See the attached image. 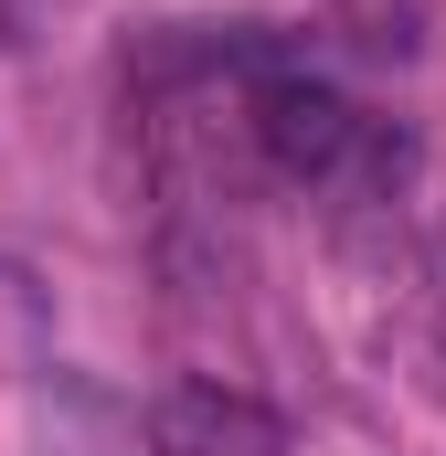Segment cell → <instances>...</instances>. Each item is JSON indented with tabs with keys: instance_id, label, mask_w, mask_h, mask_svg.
<instances>
[{
	"instance_id": "6da1fadb",
	"label": "cell",
	"mask_w": 446,
	"mask_h": 456,
	"mask_svg": "<svg viewBox=\"0 0 446 456\" xmlns=\"http://www.w3.org/2000/svg\"><path fill=\"white\" fill-rule=\"evenodd\" d=\"M244 117H255V149L287 170V181H330L340 159L361 149V117L340 107V86L298 75V64H266L244 86Z\"/></svg>"
},
{
	"instance_id": "7a4b0ae2",
	"label": "cell",
	"mask_w": 446,
	"mask_h": 456,
	"mask_svg": "<svg viewBox=\"0 0 446 456\" xmlns=\"http://www.w3.org/2000/svg\"><path fill=\"white\" fill-rule=\"evenodd\" d=\"M149 456H287L277 414L223 393V382H181L149 403Z\"/></svg>"
}]
</instances>
